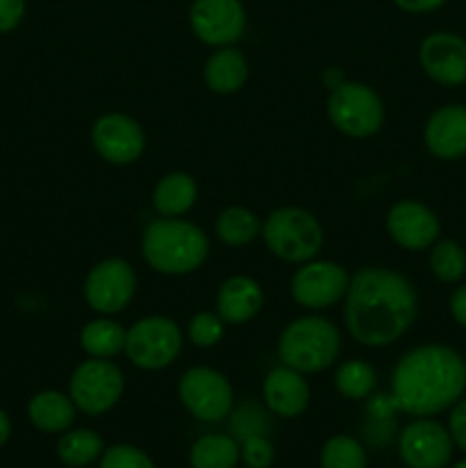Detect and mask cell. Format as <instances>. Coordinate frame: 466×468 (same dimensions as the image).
<instances>
[{"label": "cell", "instance_id": "cell-38", "mask_svg": "<svg viewBox=\"0 0 466 468\" xmlns=\"http://www.w3.org/2000/svg\"><path fill=\"white\" fill-rule=\"evenodd\" d=\"M9 437H12V420H9L7 411L0 410V448L9 441Z\"/></svg>", "mask_w": 466, "mask_h": 468}, {"label": "cell", "instance_id": "cell-9", "mask_svg": "<svg viewBox=\"0 0 466 468\" xmlns=\"http://www.w3.org/2000/svg\"><path fill=\"white\" fill-rule=\"evenodd\" d=\"M183 407L204 423H219L233 410V387L219 370L208 366L187 368L178 379Z\"/></svg>", "mask_w": 466, "mask_h": 468}, {"label": "cell", "instance_id": "cell-19", "mask_svg": "<svg viewBox=\"0 0 466 468\" xmlns=\"http://www.w3.org/2000/svg\"><path fill=\"white\" fill-rule=\"evenodd\" d=\"M263 302V288L256 279L247 274H233L219 286L215 309L227 324H245L260 314Z\"/></svg>", "mask_w": 466, "mask_h": 468}, {"label": "cell", "instance_id": "cell-22", "mask_svg": "<svg viewBox=\"0 0 466 468\" xmlns=\"http://www.w3.org/2000/svg\"><path fill=\"white\" fill-rule=\"evenodd\" d=\"M196 197H199V190H196L195 178L185 172H172L155 183L151 199H154V208L163 218H181L196 204Z\"/></svg>", "mask_w": 466, "mask_h": 468}, {"label": "cell", "instance_id": "cell-30", "mask_svg": "<svg viewBox=\"0 0 466 468\" xmlns=\"http://www.w3.org/2000/svg\"><path fill=\"white\" fill-rule=\"evenodd\" d=\"M224 323L217 315V311H201V314L192 315L187 323V338L192 346L196 347H215L224 336Z\"/></svg>", "mask_w": 466, "mask_h": 468}, {"label": "cell", "instance_id": "cell-16", "mask_svg": "<svg viewBox=\"0 0 466 468\" xmlns=\"http://www.w3.org/2000/svg\"><path fill=\"white\" fill-rule=\"evenodd\" d=\"M418 62L428 78L443 87L466 82V39L455 32H432L418 46Z\"/></svg>", "mask_w": 466, "mask_h": 468}, {"label": "cell", "instance_id": "cell-34", "mask_svg": "<svg viewBox=\"0 0 466 468\" xmlns=\"http://www.w3.org/2000/svg\"><path fill=\"white\" fill-rule=\"evenodd\" d=\"M365 411H368L370 419L382 423V420H391L393 414L400 410H397V402L396 398H393V393L388 391V393H370L368 402H365Z\"/></svg>", "mask_w": 466, "mask_h": 468}, {"label": "cell", "instance_id": "cell-35", "mask_svg": "<svg viewBox=\"0 0 466 468\" xmlns=\"http://www.w3.org/2000/svg\"><path fill=\"white\" fill-rule=\"evenodd\" d=\"M26 16V0H0V35L16 30Z\"/></svg>", "mask_w": 466, "mask_h": 468}, {"label": "cell", "instance_id": "cell-25", "mask_svg": "<svg viewBox=\"0 0 466 468\" xmlns=\"http://www.w3.org/2000/svg\"><path fill=\"white\" fill-rule=\"evenodd\" d=\"M260 227L254 213L245 206H228L215 219V233L228 247H245L260 236Z\"/></svg>", "mask_w": 466, "mask_h": 468}, {"label": "cell", "instance_id": "cell-18", "mask_svg": "<svg viewBox=\"0 0 466 468\" xmlns=\"http://www.w3.org/2000/svg\"><path fill=\"white\" fill-rule=\"evenodd\" d=\"M263 400L272 414L281 416V419H295L309 407V382L304 379V375L281 364L265 375Z\"/></svg>", "mask_w": 466, "mask_h": 468}, {"label": "cell", "instance_id": "cell-20", "mask_svg": "<svg viewBox=\"0 0 466 468\" xmlns=\"http://www.w3.org/2000/svg\"><path fill=\"white\" fill-rule=\"evenodd\" d=\"M249 78V64L247 58L233 46H224L217 48L208 59H206L204 67V80L206 87L215 94H236L238 90H242Z\"/></svg>", "mask_w": 466, "mask_h": 468}, {"label": "cell", "instance_id": "cell-13", "mask_svg": "<svg viewBox=\"0 0 466 468\" xmlns=\"http://www.w3.org/2000/svg\"><path fill=\"white\" fill-rule=\"evenodd\" d=\"M450 432L432 419H416L397 439V452L407 468H446L452 460Z\"/></svg>", "mask_w": 466, "mask_h": 468}, {"label": "cell", "instance_id": "cell-1", "mask_svg": "<svg viewBox=\"0 0 466 468\" xmlns=\"http://www.w3.org/2000/svg\"><path fill=\"white\" fill-rule=\"evenodd\" d=\"M418 315V297L405 274L388 268H364L345 292V324L365 347L393 346Z\"/></svg>", "mask_w": 466, "mask_h": 468}, {"label": "cell", "instance_id": "cell-28", "mask_svg": "<svg viewBox=\"0 0 466 468\" xmlns=\"http://www.w3.org/2000/svg\"><path fill=\"white\" fill-rule=\"evenodd\" d=\"M429 270L443 283H457L466 277V251L455 240H437L429 247Z\"/></svg>", "mask_w": 466, "mask_h": 468}, {"label": "cell", "instance_id": "cell-8", "mask_svg": "<svg viewBox=\"0 0 466 468\" xmlns=\"http://www.w3.org/2000/svg\"><path fill=\"white\" fill-rule=\"evenodd\" d=\"M123 373L114 361H82L69 379V398L78 411L87 416H101L112 410L123 396Z\"/></svg>", "mask_w": 466, "mask_h": 468}, {"label": "cell", "instance_id": "cell-6", "mask_svg": "<svg viewBox=\"0 0 466 468\" xmlns=\"http://www.w3.org/2000/svg\"><path fill=\"white\" fill-rule=\"evenodd\" d=\"M327 114L336 131L361 140V137L375 135L382 128L387 110L373 87L356 80H341L332 87V94L327 99Z\"/></svg>", "mask_w": 466, "mask_h": 468}, {"label": "cell", "instance_id": "cell-23", "mask_svg": "<svg viewBox=\"0 0 466 468\" xmlns=\"http://www.w3.org/2000/svg\"><path fill=\"white\" fill-rule=\"evenodd\" d=\"M126 346V329L108 315L91 320L80 332V347L94 359H112Z\"/></svg>", "mask_w": 466, "mask_h": 468}, {"label": "cell", "instance_id": "cell-36", "mask_svg": "<svg viewBox=\"0 0 466 468\" xmlns=\"http://www.w3.org/2000/svg\"><path fill=\"white\" fill-rule=\"evenodd\" d=\"M448 306H450L452 320H455L461 329H466V283H461L460 288L452 291Z\"/></svg>", "mask_w": 466, "mask_h": 468}, {"label": "cell", "instance_id": "cell-15", "mask_svg": "<svg viewBox=\"0 0 466 468\" xmlns=\"http://www.w3.org/2000/svg\"><path fill=\"white\" fill-rule=\"evenodd\" d=\"M387 231L397 247L407 251L429 250L441 236V222L429 206L405 199L391 206L387 215Z\"/></svg>", "mask_w": 466, "mask_h": 468}, {"label": "cell", "instance_id": "cell-26", "mask_svg": "<svg viewBox=\"0 0 466 468\" xmlns=\"http://www.w3.org/2000/svg\"><path fill=\"white\" fill-rule=\"evenodd\" d=\"M105 446L94 430H67L58 441V457L64 466L85 468L101 460Z\"/></svg>", "mask_w": 466, "mask_h": 468}, {"label": "cell", "instance_id": "cell-27", "mask_svg": "<svg viewBox=\"0 0 466 468\" xmlns=\"http://www.w3.org/2000/svg\"><path fill=\"white\" fill-rule=\"evenodd\" d=\"M334 384H336V391L347 400H365L377 388V375L373 366L365 361L350 359L338 366Z\"/></svg>", "mask_w": 466, "mask_h": 468}, {"label": "cell", "instance_id": "cell-3", "mask_svg": "<svg viewBox=\"0 0 466 468\" xmlns=\"http://www.w3.org/2000/svg\"><path fill=\"white\" fill-rule=\"evenodd\" d=\"M208 236L196 224L181 218H160L142 236V256L151 270L169 277H183L208 259Z\"/></svg>", "mask_w": 466, "mask_h": 468}, {"label": "cell", "instance_id": "cell-5", "mask_svg": "<svg viewBox=\"0 0 466 468\" xmlns=\"http://www.w3.org/2000/svg\"><path fill=\"white\" fill-rule=\"evenodd\" d=\"M260 236L277 259L297 265L313 261L324 245L323 224L297 206L272 210L260 227Z\"/></svg>", "mask_w": 466, "mask_h": 468}, {"label": "cell", "instance_id": "cell-11", "mask_svg": "<svg viewBox=\"0 0 466 468\" xmlns=\"http://www.w3.org/2000/svg\"><path fill=\"white\" fill-rule=\"evenodd\" d=\"M350 277L345 268L334 261H306L291 279V295L309 311H323L345 297Z\"/></svg>", "mask_w": 466, "mask_h": 468}, {"label": "cell", "instance_id": "cell-4", "mask_svg": "<svg viewBox=\"0 0 466 468\" xmlns=\"http://www.w3.org/2000/svg\"><path fill=\"white\" fill-rule=\"evenodd\" d=\"M279 361L302 375L323 373L341 355V332L320 315H302L286 324L279 336Z\"/></svg>", "mask_w": 466, "mask_h": 468}, {"label": "cell", "instance_id": "cell-14", "mask_svg": "<svg viewBox=\"0 0 466 468\" xmlns=\"http://www.w3.org/2000/svg\"><path fill=\"white\" fill-rule=\"evenodd\" d=\"M91 144L110 165H132L144 154L146 137L140 123L123 112L101 114L91 126Z\"/></svg>", "mask_w": 466, "mask_h": 468}, {"label": "cell", "instance_id": "cell-7", "mask_svg": "<svg viewBox=\"0 0 466 468\" xmlns=\"http://www.w3.org/2000/svg\"><path fill=\"white\" fill-rule=\"evenodd\" d=\"M183 350V334L172 318L146 315L126 329L128 361L142 370H163L178 359Z\"/></svg>", "mask_w": 466, "mask_h": 468}, {"label": "cell", "instance_id": "cell-12", "mask_svg": "<svg viewBox=\"0 0 466 468\" xmlns=\"http://www.w3.org/2000/svg\"><path fill=\"white\" fill-rule=\"evenodd\" d=\"M190 27L206 46H233L245 35V5L242 0H195L190 7Z\"/></svg>", "mask_w": 466, "mask_h": 468}, {"label": "cell", "instance_id": "cell-2", "mask_svg": "<svg viewBox=\"0 0 466 468\" xmlns=\"http://www.w3.org/2000/svg\"><path fill=\"white\" fill-rule=\"evenodd\" d=\"M466 391V359L455 347L429 346L407 352L391 375L397 410L414 419H429L450 410Z\"/></svg>", "mask_w": 466, "mask_h": 468}, {"label": "cell", "instance_id": "cell-29", "mask_svg": "<svg viewBox=\"0 0 466 468\" xmlns=\"http://www.w3.org/2000/svg\"><path fill=\"white\" fill-rule=\"evenodd\" d=\"M365 451L356 439L336 434L320 451V468H365Z\"/></svg>", "mask_w": 466, "mask_h": 468}, {"label": "cell", "instance_id": "cell-21", "mask_svg": "<svg viewBox=\"0 0 466 468\" xmlns=\"http://www.w3.org/2000/svg\"><path fill=\"white\" fill-rule=\"evenodd\" d=\"M27 419L46 434L67 432L76 419V405L62 391H41L27 402Z\"/></svg>", "mask_w": 466, "mask_h": 468}, {"label": "cell", "instance_id": "cell-17", "mask_svg": "<svg viewBox=\"0 0 466 468\" xmlns=\"http://www.w3.org/2000/svg\"><path fill=\"white\" fill-rule=\"evenodd\" d=\"M425 146L439 160H460L466 155V105L448 103L429 114L423 131Z\"/></svg>", "mask_w": 466, "mask_h": 468}, {"label": "cell", "instance_id": "cell-32", "mask_svg": "<svg viewBox=\"0 0 466 468\" xmlns=\"http://www.w3.org/2000/svg\"><path fill=\"white\" fill-rule=\"evenodd\" d=\"M240 460L247 468H270L274 462V446L263 434H249L240 441Z\"/></svg>", "mask_w": 466, "mask_h": 468}, {"label": "cell", "instance_id": "cell-10", "mask_svg": "<svg viewBox=\"0 0 466 468\" xmlns=\"http://www.w3.org/2000/svg\"><path fill=\"white\" fill-rule=\"evenodd\" d=\"M137 291V274L123 259H105L85 279V300L96 314L114 315L126 309Z\"/></svg>", "mask_w": 466, "mask_h": 468}, {"label": "cell", "instance_id": "cell-37", "mask_svg": "<svg viewBox=\"0 0 466 468\" xmlns=\"http://www.w3.org/2000/svg\"><path fill=\"white\" fill-rule=\"evenodd\" d=\"M393 3L407 14H428V12H434V9L443 7L448 0H393Z\"/></svg>", "mask_w": 466, "mask_h": 468}, {"label": "cell", "instance_id": "cell-31", "mask_svg": "<svg viewBox=\"0 0 466 468\" xmlns=\"http://www.w3.org/2000/svg\"><path fill=\"white\" fill-rule=\"evenodd\" d=\"M99 468H155V464L140 448L117 443V446H110L108 451H103Z\"/></svg>", "mask_w": 466, "mask_h": 468}, {"label": "cell", "instance_id": "cell-33", "mask_svg": "<svg viewBox=\"0 0 466 468\" xmlns=\"http://www.w3.org/2000/svg\"><path fill=\"white\" fill-rule=\"evenodd\" d=\"M448 432H450L452 443H455L461 452H466V396H461L460 400L450 407Z\"/></svg>", "mask_w": 466, "mask_h": 468}, {"label": "cell", "instance_id": "cell-39", "mask_svg": "<svg viewBox=\"0 0 466 468\" xmlns=\"http://www.w3.org/2000/svg\"><path fill=\"white\" fill-rule=\"evenodd\" d=\"M452 468H466V460H461V462H457V464H455V466H452Z\"/></svg>", "mask_w": 466, "mask_h": 468}, {"label": "cell", "instance_id": "cell-24", "mask_svg": "<svg viewBox=\"0 0 466 468\" xmlns=\"http://www.w3.org/2000/svg\"><path fill=\"white\" fill-rule=\"evenodd\" d=\"M240 462V443L227 434H206L190 448L192 468H236Z\"/></svg>", "mask_w": 466, "mask_h": 468}]
</instances>
